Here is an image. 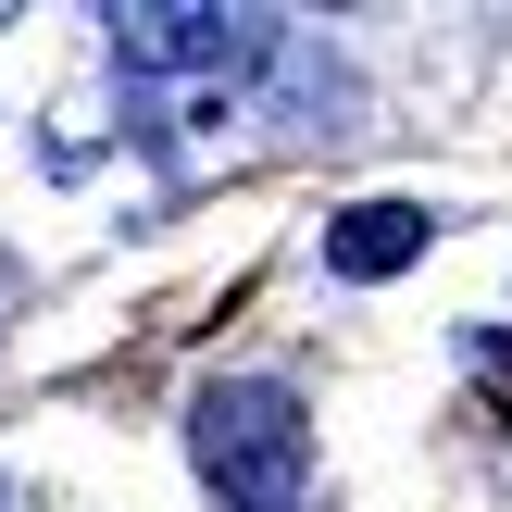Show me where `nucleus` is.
I'll list each match as a JSON object with an SVG mask.
<instances>
[{"instance_id":"f257e3e1","label":"nucleus","mask_w":512,"mask_h":512,"mask_svg":"<svg viewBox=\"0 0 512 512\" xmlns=\"http://www.w3.org/2000/svg\"><path fill=\"white\" fill-rule=\"evenodd\" d=\"M188 463L213 475L225 512H300L313 475V413H300L288 375H213L188 400Z\"/></svg>"},{"instance_id":"f03ea898","label":"nucleus","mask_w":512,"mask_h":512,"mask_svg":"<svg viewBox=\"0 0 512 512\" xmlns=\"http://www.w3.org/2000/svg\"><path fill=\"white\" fill-rule=\"evenodd\" d=\"M125 75H250L275 50V13H213V0H138V13H100Z\"/></svg>"},{"instance_id":"7ed1b4c3","label":"nucleus","mask_w":512,"mask_h":512,"mask_svg":"<svg viewBox=\"0 0 512 512\" xmlns=\"http://www.w3.org/2000/svg\"><path fill=\"white\" fill-rule=\"evenodd\" d=\"M425 238H438V213H425V200H350V213L325 225V275H350V288H375V275L425 263Z\"/></svg>"}]
</instances>
